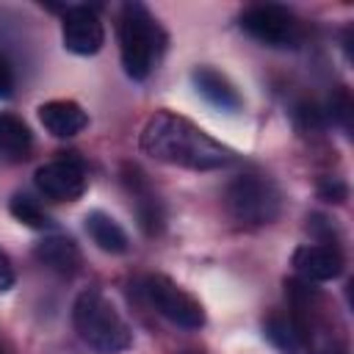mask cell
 I'll use <instances>...</instances> for the list:
<instances>
[{
	"mask_svg": "<svg viewBox=\"0 0 354 354\" xmlns=\"http://www.w3.org/2000/svg\"><path fill=\"white\" fill-rule=\"evenodd\" d=\"M138 144L149 158L191 171H216L235 160L230 147L207 136L191 119L169 111H158L147 119Z\"/></svg>",
	"mask_w": 354,
	"mask_h": 354,
	"instance_id": "6da1fadb",
	"label": "cell"
},
{
	"mask_svg": "<svg viewBox=\"0 0 354 354\" xmlns=\"http://www.w3.org/2000/svg\"><path fill=\"white\" fill-rule=\"evenodd\" d=\"M72 326L94 354H122L133 346V329L119 315L113 301L97 290H83L72 304Z\"/></svg>",
	"mask_w": 354,
	"mask_h": 354,
	"instance_id": "7a4b0ae2",
	"label": "cell"
},
{
	"mask_svg": "<svg viewBox=\"0 0 354 354\" xmlns=\"http://www.w3.org/2000/svg\"><path fill=\"white\" fill-rule=\"evenodd\" d=\"M166 50V33L141 3H124L119 14V55L130 80H147Z\"/></svg>",
	"mask_w": 354,
	"mask_h": 354,
	"instance_id": "3957f363",
	"label": "cell"
},
{
	"mask_svg": "<svg viewBox=\"0 0 354 354\" xmlns=\"http://www.w3.org/2000/svg\"><path fill=\"white\" fill-rule=\"evenodd\" d=\"M227 213L246 227H263L279 218L282 213V194L279 188L257 174H241L235 177L224 191Z\"/></svg>",
	"mask_w": 354,
	"mask_h": 354,
	"instance_id": "277c9868",
	"label": "cell"
},
{
	"mask_svg": "<svg viewBox=\"0 0 354 354\" xmlns=\"http://www.w3.org/2000/svg\"><path fill=\"white\" fill-rule=\"evenodd\" d=\"M241 28L268 47H296L301 39V25L296 14L285 6L260 3L241 14Z\"/></svg>",
	"mask_w": 354,
	"mask_h": 354,
	"instance_id": "5b68a950",
	"label": "cell"
},
{
	"mask_svg": "<svg viewBox=\"0 0 354 354\" xmlns=\"http://www.w3.org/2000/svg\"><path fill=\"white\" fill-rule=\"evenodd\" d=\"M144 296L174 326H183V329H199V326H205V310H202V304L191 293H185L177 282H171L169 277H163V274L147 277L144 279Z\"/></svg>",
	"mask_w": 354,
	"mask_h": 354,
	"instance_id": "8992f818",
	"label": "cell"
},
{
	"mask_svg": "<svg viewBox=\"0 0 354 354\" xmlns=\"http://www.w3.org/2000/svg\"><path fill=\"white\" fill-rule=\"evenodd\" d=\"M36 188L53 199V202H75L83 196L88 185V174L83 160L77 158H55L50 163H41L33 174Z\"/></svg>",
	"mask_w": 354,
	"mask_h": 354,
	"instance_id": "52a82bcc",
	"label": "cell"
},
{
	"mask_svg": "<svg viewBox=\"0 0 354 354\" xmlns=\"http://www.w3.org/2000/svg\"><path fill=\"white\" fill-rule=\"evenodd\" d=\"M61 41L75 55H97L105 44V28L94 8L69 6L61 19Z\"/></svg>",
	"mask_w": 354,
	"mask_h": 354,
	"instance_id": "ba28073f",
	"label": "cell"
},
{
	"mask_svg": "<svg viewBox=\"0 0 354 354\" xmlns=\"http://www.w3.org/2000/svg\"><path fill=\"white\" fill-rule=\"evenodd\" d=\"M290 263L304 282H329L343 274V254L332 243H304L293 252Z\"/></svg>",
	"mask_w": 354,
	"mask_h": 354,
	"instance_id": "9c48e42d",
	"label": "cell"
},
{
	"mask_svg": "<svg viewBox=\"0 0 354 354\" xmlns=\"http://www.w3.org/2000/svg\"><path fill=\"white\" fill-rule=\"evenodd\" d=\"M191 80L196 86V91L218 111L224 113H238L243 108V97L238 94V88L232 86V80L227 75H221L213 66H196L191 72Z\"/></svg>",
	"mask_w": 354,
	"mask_h": 354,
	"instance_id": "30bf717a",
	"label": "cell"
},
{
	"mask_svg": "<svg viewBox=\"0 0 354 354\" xmlns=\"http://www.w3.org/2000/svg\"><path fill=\"white\" fill-rule=\"evenodd\" d=\"M39 122L41 127L55 138H72L86 130L88 113L75 100H50L39 105Z\"/></svg>",
	"mask_w": 354,
	"mask_h": 354,
	"instance_id": "8fae6325",
	"label": "cell"
},
{
	"mask_svg": "<svg viewBox=\"0 0 354 354\" xmlns=\"http://www.w3.org/2000/svg\"><path fill=\"white\" fill-rule=\"evenodd\" d=\"M33 254H36V260L41 266H47L50 271L64 274V277H69V274H75L80 268V249L66 235H50L44 241H39Z\"/></svg>",
	"mask_w": 354,
	"mask_h": 354,
	"instance_id": "7c38bea8",
	"label": "cell"
},
{
	"mask_svg": "<svg viewBox=\"0 0 354 354\" xmlns=\"http://www.w3.org/2000/svg\"><path fill=\"white\" fill-rule=\"evenodd\" d=\"M86 232L94 241V246L108 252V254H124L130 249V238L122 230V224L102 210L86 213Z\"/></svg>",
	"mask_w": 354,
	"mask_h": 354,
	"instance_id": "4fadbf2b",
	"label": "cell"
},
{
	"mask_svg": "<svg viewBox=\"0 0 354 354\" xmlns=\"http://www.w3.org/2000/svg\"><path fill=\"white\" fill-rule=\"evenodd\" d=\"M30 147H33L30 127L14 113H0V152L11 160H19L28 158Z\"/></svg>",
	"mask_w": 354,
	"mask_h": 354,
	"instance_id": "5bb4252c",
	"label": "cell"
},
{
	"mask_svg": "<svg viewBox=\"0 0 354 354\" xmlns=\"http://www.w3.org/2000/svg\"><path fill=\"white\" fill-rule=\"evenodd\" d=\"M266 337L282 351V354H299L304 346V326L296 318H285V315H271L263 324Z\"/></svg>",
	"mask_w": 354,
	"mask_h": 354,
	"instance_id": "9a60e30c",
	"label": "cell"
},
{
	"mask_svg": "<svg viewBox=\"0 0 354 354\" xmlns=\"http://www.w3.org/2000/svg\"><path fill=\"white\" fill-rule=\"evenodd\" d=\"M8 210H11V216H14L17 221H22L25 227H33V230H47V227H53V218L39 207L36 199H30V196H25V194H14L11 202H8Z\"/></svg>",
	"mask_w": 354,
	"mask_h": 354,
	"instance_id": "2e32d148",
	"label": "cell"
},
{
	"mask_svg": "<svg viewBox=\"0 0 354 354\" xmlns=\"http://www.w3.org/2000/svg\"><path fill=\"white\" fill-rule=\"evenodd\" d=\"M329 108H332L329 113H332L335 119H340V124L348 130V116H351V100H348V94H346V91H340V94L332 100V105H329Z\"/></svg>",
	"mask_w": 354,
	"mask_h": 354,
	"instance_id": "e0dca14e",
	"label": "cell"
},
{
	"mask_svg": "<svg viewBox=\"0 0 354 354\" xmlns=\"http://www.w3.org/2000/svg\"><path fill=\"white\" fill-rule=\"evenodd\" d=\"M14 282H17V274H14V266H11V260L6 257V252L0 249V293H6V290H11V288H14Z\"/></svg>",
	"mask_w": 354,
	"mask_h": 354,
	"instance_id": "ac0fdd59",
	"label": "cell"
},
{
	"mask_svg": "<svg viewBox=\"0 0 354 354\" xmlns=\"http://www.w3.org/2000/svg\"><path fill=\"white\" fill-rule=\"evenodd\" d=\"M321 196L326 202H343L346 199V185L337 183V180H326V183H321Z\"/></svg>",
	"mask_w": 354,
	"mask_h": 354,
	"instance_id": "d6986e66",
	"label": "cell"
},
{
	"mask_svg": "<svg viewBox=\"0 0 354 354\" xmlns=\"http://www.w3.org/2000/svg\"><path fill=\"white\" fill-rule=\"evenodd\" d=\"M11 91H14V75H11L8 61L0 55V100H8Z\"/></svg>",
	"mask_w": 354,
	"mask_h": 354,
	"instance_id": "ffe728a7",
	"label": "cell"
}]
</instances>
